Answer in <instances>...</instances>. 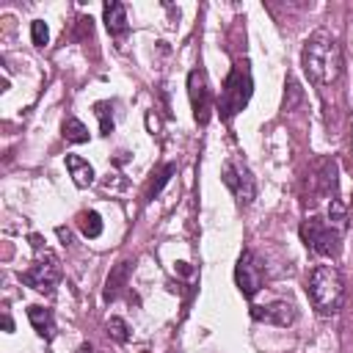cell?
I'll return each instance as SVG.
<instances>
[{
  "label": "cell",
  "mask_w": 353,
  "mask_h": 353,
  "mask_svg": "<svg viewBox=\"0 0 353 353\" xmlns=\"http://www.w3.org/2000/svg\"><path fill=\"white\" fill-rule=\"evenodd\" d=\"M301 66L306 72V77L317 85H331L336 83L339 72H342V52L339 44L331 33L317 30L306 39L303 52H301Z\"/></svg>",
  "instance_id": "cell-1"
},
{
  "label": "cell",
  "mask_w": 353,
  "mask_h": 353,
  "mask_svg": "<svg viewBox=\"0 0 353 353\" xmlns=\"http://www.w3.org/2000/svg\"><path fill=\"white\" fill-rule=\"evenodd\" d=\"M306 292L317 314H336L345 301V279L336 265H314L306 279Z\"/></svg>",
  "instance_id": "cell-2"
},
{
  "label": "cell",
  "mask_w": 353,
  "mask_h": 353,
  "mask_svg": "<svg viewBox=\"0 0 353 353\" xmlns=\"http://www.w3.org/2000/svg\"><path fill=\"white\" fill-rule=\"evenodd\" d=\"M251 91H254V80H251L248 61H237L232 66V72L226 74L223 88H221V113H223V119L237 116L248 105Z\"/></svg>",
  "instance_id": "cell-3"
},
{
  "label": "cell",
  "mask_w": 353,
  "mask_h": 353,
  "mask_svg": "<svg viewBox=\"0 0 353 353\" xmlns=\"http://www.w3.org/2000/svg\"><path fill=\"white\" fill-rule=\"evenodd\" d=\"M301 240L306 243V248H312L314 254L320 256H339L342 251V232L334 229L328 223V218H320V215H309L303 223H301Z\"/></svg>",
  "instance_id": "cell-4"
},
{
  "label": "cell",
  "mask_w": 353,
  "mask_h": 353,
  "mask_svg": "<svg viewBox=\"0 0 353 353\" xmlns=\"http://www.w3.org/2000/svg\"><path fill=\"white\" fill-rule=\"evenodd\" d=\"M221 179L232 190V196H234V201L240 207H248L256 199V179H254L251 168L243 160H237V157L226 160L223 163V171H221Z\"/></svg>",
  "instance_id": "cell-5"
},
{
  "label": "cell",
  "mask_w": 353,
  "mask_h": 353,
  "mask_svg": "<svg viewBox=\"0 0 353 353\" xmlns=\"http://www.w3.org/2000/svg\"><path fill=\"white\" fill-rule=\"evenodd\" d=\"M19 279H22L28 287H33L36 292H52L55 284L61 281V262H58V256L44 254V256L36 259L28 270H22Z\"/></svg>",
  "instance_id": "cell-6"
},
{
  "label": "cell",
  "mask_w": 353,
  "mask_h": 353,
  "mask_svg": "<svg viewBox=\"0 0 353 353\" xmlns=\"http://www.w3.org/2000/svg\"><path fill=\"white\" fill-rule=\"evenodd\" d=\"M188 97H190L193 119L199 124H207L210 110H212V91H210L204 69H190V74H188Z\"/></svg>",
  "instance_id": "cell-7"
},
{
  "label": "cell",
  "mask_w": 353,
  "mask_h": 353,
  "mask_svg": "<svg viewBox=\"0 0 353 353\" xmlns=\"http://www.w3.org/2000/svg\"><path fill=\"white\" fill-rule=\"evenodd\" d=\"M262 265L256 262L254 251H243L237 256V265H234V281H237V290L243 292V298H254L259 290H262Z\"/></svg>",
  "instance_id": "cell-8"
},
{
  "label": "cell",
  "mask_w": 353,
  "mask_h": 353,
  "mask_svg": "<svg viewBox=\"0 0 353 353\" xmlns=\"http://www.w3.org/2000/svg\"><path fill=\"white\" fill-rule=\"evenodd\" d=\"M251 317L259 323H270V325H292L298 320V309L292 301H270L268 306H251Z\"/></svg>",
  "instance_id": "cell-9"
},
{
  "label": "cell",
  "mask_w": 353,
  "mask_h": 353,
  "mask_svg": "<svg viewBox=\"0 0 353 353\" xmlns=\"http://www.w3.org/2000/svg\"><path fill=\"white\" fill-rule=\"evenodd\" d=\"M28 320H30L33 331H36L44 342H50V339L55 336V317H52V312H50L47 306H39V303L28 306Z\"/></svg>",
  "instance_id": "cell-10"
},
{
  "label": "cell",
  "mask_w": 353,
  "mask_h": 353,
  "mask_svg": "<svg viewBox=\"0 0 353 353\" xmlns=\"http://www.w3.org/2000/svg\"><path fill=\"white\" fill-rule=\"evenodd\" d=\"M130 262L124 259V262H119L110 273H108V279H105V292H102V301L105 303H110V301H116L119 298V292L127 287V279H130Z\"/></svg>",
  "instance_id": "cell-11"
},
{
  "label": "cell",
  "mask_w": 353,
  "mask_h": 353,
  "mask_svg": "<svg viewBox=\"0 0 353 353\" xmlns=\"http://www.w3.org/2000/svg\"><path fill=\"white\" fill-rule=\"evenodd\" d=\"M105 28L110 36H124L127 33V8L124 3H105Z\"/></svg>",
  "instance_id": "cell-12"
},
{
  "label": "cell",
  "mask_w": 353,
  "mask_h": 353,
  "mask_svg": "<svg viewBox=\"0 0 353 353\" xmlns=\"http://www.w3.org/2000/svg\"><path fill=\"white\" fill-rule=\"evenodd\" d=\"M66 168L72 174V182L77 188H88L94 182V168L88 160H83L80 154H66Z\"/></svg>",
  "instance_id": "cell-13"
},
{
  "label": "cell",
  "mask_w": 353,
  "mask_h": 353,
  "mask_svg": "<svg viewBox=\"0 0 353 353\" xmlns=\"http://www.w3.org/2000/svg\"><path fill=\"white\" fill-rule=\"evenodd\" d=\"M61 132H63V138H66L69 143H85V141H88V127H85L80 119H74V116H66V119H63Z\"/></svg>",
  "instance_id": "cell-14"
},
{
  "label": "cell",
  "mask_w": 353,
  "mask_h": 353,
  "mask_svg": "<svg viewBox=\"0 0 353 353\" xmlns=\"http://www.w3.org/2000/svg\"><path fill=\"white\" fill-rule=\"evenodd\" d=\"M77 226H80L83 237H88V240H94V237H99V234H102V218H99V212H94V210L80 212Z\"/></svg>",
  "instance_id": "cell-15"
},
{
  "label": "cell",
  "mask_w": 353,
  "mask_h": 353,
  "mask_svg": "<svg viewBox=\"0 0 353 353\" xmlns=\"http://www.w3.org/2000/svg\"><path fill=\"white\" fill-rule=\"evenodd\" d=\"M328 223L339 232L347 229V212H345V204L339 199H331V204H328Z\"/></svg>",
  "instance_id": "cell-16"
},
{
  "label": "cell",
  "mask_w": 353,
  "mask_h": 353,
  "mask_svg": "<svg viewBox=\"0 0 353 353\" xmlns=\"http://www.w3.org/2000/svg\"><path fill=\"white\" fill-rule=\"evenodd\" d=\"M174 174H176V165H174V163L163 165V168L157 171V179H154V182L149 185V190H146V199H154V196H157V193H160V190H163V188L168 185V179H171Z\"/></svg>",
  "instance_id": "cell-17"
},
{
  "label": "cell",
  "mask_w": 353,
  "mask_h": 353,
  "mask_svg": "<svg viewBox=\"0 0 353 353\" xmlns=\"http://www.w3.org/2000/svg\"><path fill=\"white\" fill-rule=\"evenodd\" d=\"M110 110H113L110 102H97V105H94V113H97V119H99L102 135H110V132H113V113H110Z\"/></svg>",
  "instance_id": "cell-18"
},
{
  "label": "cell",
  "mask_w": 353,
  "mask_h": 353,
  "mask_svg": "<svg viewBox=\"0 0 353 353\" xmlns=\"http://www.w3.org/2000/svg\"><path fill=\"white\" fill-rule=\"evenodd\" d=\"M105 328H108V334L116 339V342H130V325L121 320V317H110L108 323H105Z\"/></svg>",
  "instance_id": "cell-19"
},
{
  "label": "cell",
  "mask_w": 353,
  "mask_h": 353,
  "mask_svg": "<svg viewBox=\"0 0 353 353\" xmlns=\"http://www.w3.org/2000/svg\"><path fill=\"white\" fill-rule=\"evenodd\" d=\"M30 39H33L36 47H44V44L50 41V30H47V25H44L41 19H33V22H30Z\"/></svg>",
  "instance_id": "cell-20"
},
{
  "label": "cell",
  "mask_w": 353,
  "mask_h": 353,
  "mask_svg": "<svg viewBox=\"0 0 353 353\" xmlns=\"http://www.w3.org/2000/svg\"><path fill=\"white\" fill-rule=\"evenodd\" d=\"M301 99V85L295 80H287V91H284V110H292Z\"/></svg>",
  "instance_id": "cell-21"
},
{
  "label": "cell",
  "mask_w": 353,
  "mask_h": 353,
  "mask_svg": "<svg viewBox=\"0 0 353 353\" xmlns=\"http://www.w3.org/2000/svg\"><path fill=\"white\" fill-rule=\"evenodd\" d=\"M58 237H61L63 245H72V232H69L66 226H58Z\"/></svg>",
  "instance_id": "cell-22"
},
{
  "label": "cell",
  "mask_w": 353,
  "mask_h": 353,
  "mask_svg": "<svg viewBox=\"0 0 353 353\" xmlns=\"http://www.w3.org/2000/svg\"><path fill=\"white\" fill-rule=\"evenodd\" d=\"M3 328H6L8 334L14 331V320H11V314H8V312H3Z\"/></svg>",
  "instance_id": "cell-23"
},
{
  "label": "cell",
  "mask_w": 353,
  "mask_h": 353,
  "mask_svg": "<svg viewBox=\"0 0 353 353\" xmlns=\"http://www.w3.org/2000/svg\"><path fill=\"white\" fill-rule=\"evenodd\" d=\"M30 245H33L36 251H41V245H44V243H41V237H39V234H30Z\"/></svg>",
  "instance_id": "cell-24"
},
{
  "label": "cell",
  "mask_w": 353,
  "mask_h": 353,
  "mask_svg": "<svg viewBox=\"0 0 353 353\" xmlns=\"http://www.w3.org/2000/svg\"><path fill=\"white\" fill-rule=\"evenodd\" d=\"M176 270H179V273H185V276L190 273V268H188V262H176Z\"/></svg>",
  "instance_id": "cell-25"
}]
</instances>
